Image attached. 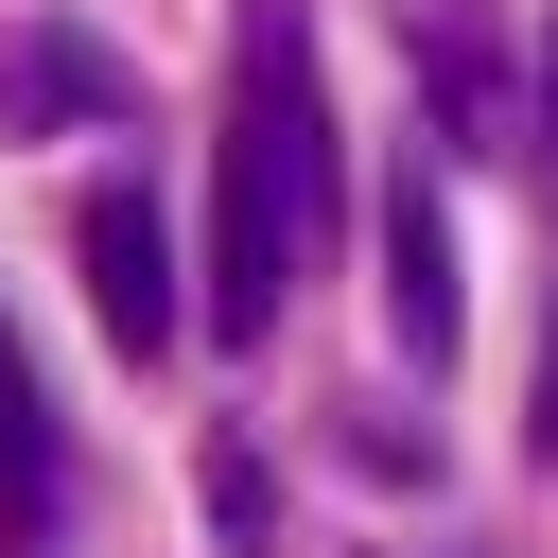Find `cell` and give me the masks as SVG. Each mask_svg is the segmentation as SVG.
<instances>
[{
  "label": "cell",
  "instance_id": "6da1fadb",
  "mask_svg": "<svg viewBox=\"0 0 558 558\" xmlns=\"http://www.w3.org/2000/svg\"><path fill=\"white\" fill-rule=\"evenodd\" d=\"M209 157H244V174L279 192V244H296V279H314L331 227H349V140H331L314 0H244V17H227V140H209Z\"/></svg>",
  "mask_w": 558,
  "mask_h": 558
},
{
  "label": "cell",
  "instance_id": "7a4b0ae2",
  "mask_svg": "<svg viewBox=\"0 0 558 558\" xmlns=\"http://www.w3.org/2000/svg\"><path fill=\"white\" fill-rule=\"evenodd\" d=\"M70 262H87V314H105L122 366H157V349L192 331V262H174L157 174H87V192H70Z\"/></svg>",
  "mask_w": 558,
  "mask_h": 558
},
{
  "label": "cell",
  "instance_id": "3957f363",
  "mask_svg": "<svg viewBox=\"0 0 558 558\" xmlns=\"http://www.w3.org/2000/svg\"><path fill=\"white\" fill-rule=\"evenodd\" d=\"M384 331H401V366H418V384L471 349V279H453V174H436L418 140L384 157Z\"/></svg>",
  "mask_w": 558,
  "mask_h": 558
},
{
  "label": "cell",
  "instance_id": "277c9868",
  "mask_svg": "<svg viewBox=\"0 0 558 558\" xmlns=\"http://www.w3.org/2000/svg\"><path fill=\"white\" fill-rule=\"evenodd\" d=\"M401 70H418V157L453 174V157H523V87H506V35H488V0H401Z\"/></svg>",
  "mask_w": 558,
  "mask_h": 558
},
{
  "label": "cell",
  "instance_id": "5b68a950",
  "mask_svg": "<svg viewBox=\"0 0 558 558\" xmlns=\"http://www.w3.org/2000/svg\"><path fill=\"white\" fill-rule=\"evenodd\" d=\"M105 122H140V70L87 17H17L0 35V140H105Z\"/></svg>",
  "mask_w": 558,
  "mask_h": 558
},
{
  "label": "cell",
  "instance_id": "8992f818",
  "mask_svg": "<svg viewBox=\"0 0 558 558\" xmlns=\"http://www.w3.org/2000/svg\"><path fill=\"white\" fill-rule=\"evenodd\" d=\"M52 541H70V418H52V384L0 314V558H52Z\"/></svg>",
  "mask_w": 558,
  "mask_h": 558
},
{
  "label": "cell",
  "instance_id": "52a82bcc",
  "mask_svg": "<svg viewBox=\"0 0 558 558\" xmlns=\"http://www.w3.org/2000/svg\"><path fill=\"white\" fill-rule=\"evenodd\" d=\"M192 488H209V541H227V558H279V453H262L244 418L209 436V471H192Z\"/></svg>",
  "mask_w": 558,
  "mask_h": 558
},
{
  "label": "cell",
  "instance_id": "ba28073f",
  "mask_svg": "<svg viewBox=\"0 0 558 558\" xmlns=\"http://www.w3.org/2000/svg\"><path fill=\"white\" fill-rule=\"evenodd\" d=\"M331 453H349V471H384V488H401V471L436 488V418H418V401H331Z\"/></svg>",
  "mask_w": 558,
  "mask_h": 558
},
{
  "label": "cell",
  "instance_id": "9c48e42d",
  "mask_svg": "<svg viewBox=\"0 0 558 558\" xmlns=\"http://www.w3.org/2000/svg\"><path fill=\"white\" fill-rule=\"evenodd\" d=\"M523 174L558 192V17H541V70H523Z\"/></svg>",
  "mask_w": 558,
  "mask_h": 558
},
{
  "label": "cell",
  "instance_id": "30bf717a",
  "mask_svg": "<svg viewBox=\"0 0 558 558\" xmlns=\"http://www.w3.org/2000/svg\"><path fill=\"white\" fill-rule=\"evenodd\" d=\"M523 453L558 471V296H541V366H523Z\"/></svg>",
  "mask_w": 558,
  "mask_h": 558
}]
</instances>
